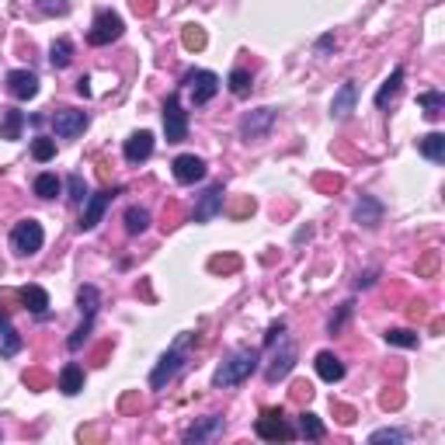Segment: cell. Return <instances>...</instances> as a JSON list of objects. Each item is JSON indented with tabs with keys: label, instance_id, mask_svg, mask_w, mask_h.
Segmentation results:
<instances>
[{
	"label": "cell",
	"instance_id": "obj_26",
	"mask_svg": "<svg viewBox=\"0 0 445 445\" xmlns=\"http://www.w3.org/2000/svg\"><path fill=\"white\" fill-rule=\"evenodd\" d=\"M223 209H226V216H230V219H247V216H254L258 202H254L251 195H237V198L223 202Z\"/></svg>",
	"mask_w": 445,
	"mask_h": 445
},
{
	"label": "cell",
	"instance_id": "obj_9",
	"mask_svg": "<svg viewBox=\"0 0 445 445\" xmlns=\"http://www.w3.org/2000/svg\"><path fill=\"white\" fill-rule=\"evenodd\" d=\"M184 84L191 88V101H195V104H205V101H212V97H216V90H219V77H216L212 70H191V74L184 77Z\"/></svg>",
	"mask_w": 445,
	"mask_h": 445
},
{
	"label": "cell",
	"instance_id": "obj_49",
	"mask_svg": "<svg viewBox=\"0 0 445 445\" xmlns=\"http://www.w3.org/2000/svg\"><path fill=\"white\" fill-rule=\"evenodd\" d=\"M282 334H285V324H282V320H275V324L268 327V334H265V345H275V341H278Z\"/></svg>",
	"mask_w": 445,
	"mask_h": 445
},
{
	"label": "cell",
	"instance_id": "obj_36",
	"mask_svg": "<svg viewBox=\"0 0 445 445\" xmlns=\"http://www.w3.org/2000/svg\"><path fill=\"white\" fill-rule=\"evenodd\" d=\"M386 345H397V348H418V334H414V331H404V327H393V331H386Z\"/></svg>",
	"mask_w": 445,
	"mask_h": 445
},
{
	"label": "cell",
	"instance_id": "obj_25",
	"mask_svg": "<svg viewBox=\"0 0 445 445\" xmlns=\"http://www.w3.org/2000/svg\"><path fill=\"white\" fill-rule=\"evenodd\" d=\"M60 390H63L67 397H77V393L84 390V369H81V365H67V369L60 372Z\"/></svg>",
	"mask_w": 445,
	"mask_h": 445
},
{
	"label": "cell",
	"instance_id": "obj_24",
	"mask_svg": "<svg viewBox=\"0 0 445 445\" xmlns=\"http://www.w3.org/2000/svg\"><path fill=\"white\" fill-rule=\"evenodd\" d=\"M418 150H421L428 160L442 164L445 160V132H428L425 139H418Z\"/></svg>",
	"mask_w": 445,
	"mask_h": 445
},
{
	"label": "cell",
	"instance_id": "obj_47",
	"mask_svg": "<svg viewBox=\"0 0 445 445\" xmlns=\"http://www.w3.org/2000/svg\"><path fill=\"white\" fill-rule=\"evenodd\" d=\"M310 397H313V386H310V383H296V386H292V400H296V404H303V400H310Z\"/></svg>",
	"mask_w": 445,
	"mask_h": 445
},
{
	"label": "cell",
	"instance_id": "obj_38",
	"mask_svg": "<svg viewBox=\"0 0 445 445\" xmlns=\"http://www.w3.org/2000/svg\"><path fill=\"white\" fill-rule=\"evenodd\" d=\"M90 327H94V317H84V324H81V327L70 334V341H67L70 352H81V348H84V341L90 338Z\"/></svg>",
	"mask_w": 445,
	"mask_h": 445
},
{
	"label": "cell",
	"instance_id": "obj_52",
	"mask_svg": "<svg viewBox=\"0 0 445 445\" xmlns=\"http://www.w3.org/2000/svg\"><path fill=\"white\" fill-rule=\"evenodd\" d=\"M379 404H383L386 411H390V407H400V404H404V393H383V400H379Z\"/></svg>",
	"mask_w": 445,
	"mask_h": 445
},
{
	"label": "cell",
	"instance_id": "obj_42",
	"mask_svg": "<svg viewBox=\"0 0 445 445\" xmlns=\"http://www.w3.org/2000/svg\"><path fill=\"white\" fill-rule=\"evenodd\" d=\"M67 195H70V202H88V181L81 174H70L67 178Z\"/></svg>",
	"mask_w": 445,
	"mask_h": 445
},
{
	"label": "cell",
	"instance_id": "obj_45",
	"mask_svg": "<svg viewBox=\"0 0 445 445\" xmlns=\"http://www.w3.org/2000/svg\"><path fill=\"white\" fill-rule=\"evenodd\" d=\"M129 7L139 14V18H150L157 11V0H129Z\"/></svg>",
	"mask_w": 445,
	"mask_h": 445
},
{
	"label": "cell",
	"instance_id": "obj_40",
	"mask_svg": "<svg viewBox=\"0 0 445 445\" xmlns=\"http://www.w3.org/2000/svg\"><path fill=\"white\" fill-rule=\"evenodd\" d=\"M32 157H35V160H42V164H46V160H53V157H56V143H53V139H46V136H39V139L32 143Z\"/></svg>",
	"mask_w": 445,
	"mask_h": 445
},
{
	"label": "cell",
	"instance_id": "obj_50",
	"mask_svg": "<svg viewBox=\"0 0 445 445\" xmlns=\"http://www.w3.org/2000/svg\"><path fill=\"white\" fill-rule=\"evenodd\" d=\"M334 414H338V421H341V425H352V421H355V411H352V407H345V404H334Z\"/></svg>",
	"mask_w": 445,
	"mask_h": 445
},
{
	"label": "cell",
	"instance_id": "obj_51",
	"mask_svg": "<svg viewBox=\"0 0 445 445\" xmlns=\"http://www.w3.org/2000/svg\"><path fill=\"white\" fill-rule=\"evenodd\" d=\"M407 317H411V320H425V317H428L425 303H411V306H407Z\"/></svg>",
	"mask_w": 445,
	"mask_h": 445
},
{
	"label": "cell",
	"instance_id": "obj_43",
	"mask_svg": "<svg viewBox=\"0 0 445 445\" xmlns=\"http://www.w3.org/2000/svg\"><path fill=\"white\" fill-rule=\"evenodd\" d=\"M230 90H233L237 97H244V94L251 90V74H247L244 67H237V70L230 74Z\"/></svg>",
	"mask_w": 445,
	"mask_h": 445
},
{
	"label": "cell",
	"instance_id": "obj_21",
	"mask_svg": "<svg viewBox=\"0 0 445 445\" xmlns=\"http://www.w3.org/2000/svg\"><path fill=\"white\" fill-rule=\"evenodd\" d=\"M21 129H25V111L4 108V115H0V139H21Z\"/></svg>",
	"mask_w": 445,
	"mask_h": 445
},
{
	"label": "cell",
	"instance_id": "obj_1",
	"mask_svg": "<svg viewBox=\"0 0 445 445\" xmlns=\"http://www.w3.org/2000/svg\"><path fill=\"white\" fill-rule=\"evenodd\" d=\"M258 352L254 348H240V352H233V355L226 358L219 369H216V376H212V386L216 390H230V386H240L254 369H258Z\"/></svg>",
	"mask_w": 445,
	"mask_h": 445
},
{
	"label": "cell",
	"instance_id": "obj_10",
	"mask_svg": "<svg viewBox=\"0 0 445 445\" xmlns=\"http://www.w3.org/2000/svg\"><path fill=\"white\" fill-rule=\"evenodd\" d=\"M223 428H226V421H223L219 414H209V418L195 421V425H191V428L184 432V445L212 442V439H219V435H223Z\"/></svg>",
	"mask_w": 445,
	"mask_h": 445
},
{
	"label": "cell",
	"instance_id": "obj_7",
	"mask_svg": "<svg viewBox=\"0 0 445 445\" xmlns=\"http://www.w3.org/2000/svg\"><path fill=\"white\" fill-rule=\"evenodd\" d=\"M164 132H167V143H181L188 136V111L181 108L178 94L164 101Z\"/></svg>",
	"mask_w": 445,
	"mask_h": 445
},
{
	"label": "cell",
	"instance_id": "obj_18",
	"mask_svg": "<svg viewBox=\"0 0 445 445\" xmlns=\"http://www.w3.org/2000/svg\"><path fill=\"white\" fill-rule=\"evenodd\" d=\"M355 223L358 226H379L383 223V202L372 195H362L355 202Z\"/></svg>",
	"mask_w": 445,
	"mask_h": 445
},
{
	"label": "cell",
	"instance_id": "obj_54",
	"mask_svg": "<svg viewBox=\"0 0 445 445\" xmlns=\"http://www.w3.org/2000/svg\"><path fill=\"white\" fill-rule=\"evenodd\" d=\"M317 49H320V53H331V49H334V35H324V39L317 42Z\"/></svg>",
	"mask_w": 445,
	"mask_h": 445
},
{
	"label": "cell",
	"instance_id": "obj_32",
	"mask_svg": "<svg viewBox=\"0 0 445 445\" xmlns=\"http://www.w3.org/2000/svg\"><path fill=\"white\" fill-rule=\"evenodd\" d=\"M439 265H442V251L428 247V251L418 258V275H421V278H432V275L439 271Z\"/></svg>",
	"mask_w": 445,
	"mask_h": 445
},
{
	"label": "cell",
	"instance_id": "obj_6",
	"mask_svg": "<svg viewBox=\"0 0 445 445\" xmlns=\"http://www.w3.org/2000/svg\"><path fill=\"white\" fill-rule=\"evenodd\" d=\"M275 118H278L275 108H254V111H247V115L240 118V136H244L247 143L265 139L268 132H271V125H275Z\"/></svg>",
	"mask_w": 445,
	"mask_h": 445
},
{
	"label": "cell",
	"instance_id": "obj_41",
	"mask_svg": "<svg viewBox=\"0 0 445 445\" xmlns=\"http://www.w3.org/2000/svg\"><path fill=\"white\" fill-rule=\"evenodd\" d=\"M352 313H355V303H341V310H338V313L331 317V324H327V331H331V334H341Z\"/></svg>",
	"mask_w": 445,
	"mask_h": 445
},
{
	"label": "cell",
	"instance_id": "obj_34",
	"mask_svg": "<svg viewBox=\"0 0 445 445\" xmlns=\"http://www.w3.org/2000/svg\"><path fill=\"white\" fill-rule=\"evenodd\" d=\"M60 188H63V184H60L56 174H39V178H35V195H39V198H56Z\"/></svg>",
	"mask_w": 445,
	"mask_h": 445
},
{
	"label": "cell",
	"instance_id": "obj_33",
	"mask_svg": "<svg viewBox=\"0 0 445 445\" xmlns=\"http://www.w3.org/2000/svg\"><path fill=\"white\" fill-rule=\"evenodd\" d=\"M237 268H240L237 254H216V258H209V271L212 275H233Z\"/></svg>",
	"mask_w": 445,
	"mask_h": 445
},
{
	"label": "cell",
	"instance_id": "obj_29",
	"mask_svg": "<svg viewBox=\"0 0 445 445\" xmlns=\"http://www.w3.org/2000/svg\"><path fill=\"white\" fill-rule=\"evenodd\" d=\"M70 60H74V42L70 39H56L53 49H49V63L56 70H63V67H70Z\"/></svg>",
	"mask_w": 445,
	"mask_h": 445
},
{
	"label": "cell",
	"instance_id": "obj_11",
	"mask_svg": "<svg viewBox=\"0 0 445 445\" xmlns=\"http://www.w3.org/2000/svg\"><path fill=\"white\" fill-rule=\"evenodd\" d=\"M118 195V188H104V191H97V195H88V202H84V216H81V230H94L97 223H101V216H104V209H108V202Z\"/></svg>",
	"mask_w": 445,
	"mask_h": 445
},
{
	"label": "cell",
	"instance_id": "obj_14",
	"mask_svg": "<svg viewBox=\"0 0 445 445\" xmlns=\"http://www.w3.org/2000/svg\"><path fill=\"white\" fill-rule=\"evenodd\" d=\"M7 90L18 97V101H28L39 94V77L32 70H11L7 74Z\"/></svg>",
	"mask_w": 445,
	"mask_h": 445
},
{
	"label": "cell",
	"instance_id": "obj_27",
	"mask_svg": "<svg viewBox=\"0 0 445 445\" xmlns=\"http://www.w3.org/2000/svg\"><path fill=\"white\" fill-rule=\"evenodd\" d=\"M299 435H303V439H310V442H320V439L327 435V428H324V421H320L317 414L303 411V414H299Z\"/></svg>",
	"mask_w": 445,
	"mask_h": 445
},
{
	"label": "cell",
	"instance_id": "obj_35",
	"mask_svg": "<svg viewBox=\"0 0 445 445\" xmlns=\"http://www.w3.org/2000/svg\"><path fill=\"white\" fill-rule=\"evenodd\" d=\"M77 303H81V313H84V317H94V313H97V303H101V292H97L94 285H84L81 296H77Z\"/></svg>",
	"mask_w": 445,
	"mask_h": 445
},
{
	"label": "cell",
	"instance_id": "obj_12",
	"mask_svg": "<svg viewBox=\"0 0 445 445\" xmlns=\"http://www.w3.org/2000/svg\"><path fill=\"white\" fill-rule=\"evenodd\" d=\"M292 365H296V345H289V341H282V348L271 355L265 369V379L268 383H278V379H285L289 372H292Z\"/></svg>",
	"mask_w": 445,
	"mask_h": 445
},
{
	"label": "cell",
	"instance_id": "obj_48",
	"mask_svg": "<svg viewBox=\"0 0 445 445\" xmlns=\"http://www.w3.org/2000/svg\"><path fill=\"white\" fill-rule=\"evenodd\" d=\"M178 216H181V209L171 202V209H164V230H174L178 226Z\"/></svg>",
	"mask_w": 445,
	"mask_h": 445
},
{
	"label": "cell",
	"instance_id": "obj_53",
	"mask_svg": "<svg viewBox=\"0 0 445 445\" xmlns=\"http://www.w3.org/2000/svg\"><path fill=\"white\" fill-rule=\"evenodd\" d=\"M376 275H379V271H365V275H358V278H355V289H369V285L376 282Z\"/></svg>",
	"mask_w": 445,
	"mask_h": 445
},
{
	"label": "cell",
	"instance_id": "obj_37",
	"mask_svg": "<svg viewBox=\"0 0 445 445\" xmlns=\"http://www.w3.org/2000/svg\"><path fill=\"white\" fill-rule=\"evenodd\" d=\"M25 386H28V390H35V393H42V390H49V386H53V376H49V372H42V369H28V372H25Z\"/></svg>",
	"mask_w": 445,
	"mask_h": 445
},
{
	"label": "cell",
	"instance_id": "obj_39",
	"mask_svg": "<svg viewBox=\"0 0 445 445\" xmlns=\"http://www.w3.org/2000/svg\"><path fill=\"white\" fill-rule=\"evenodd\" d=\"M369 442H372V445H379V442L404 445V442H407V432H397V428H379V432H372V435H369Z\"/></svg>",
	"mask_w": 445,
	"mask_h": 445
},
{
	"label": "cell",
	"instance_id": "obj_4",
	"mask_svg": "<svg viewBox=\"0 0 445 445\" xmlns=\"http://www.w3.org/2000/svg\"><path fill=\"white\" fill-rule=\"evenodd\" d=\"M254 432H258V439H265V442H289V439H296V428L282 418V407H268V411H261Z\"/></svg>",
	"mask_w": 445,
	"mask_h": 445
},
{
	"label": "cell",
	"instance_id": "obj_31",
	"mask_svg": "<svg viewBox=\"0 0 445 445\" xmlns=\"http://www.w3.org/2000/svg\"><path fill=\"white\" fill-rule=\"evenodd\" d=\"M418 104L425 108V115L428 118H439L445 108V94L442 90H425V94H418Z\"/></svg>",
	"mask_w": 445,
	"mask_h": 445
},
{
	"label": "cell",
	"instance_id": "obj_5",
	"mask_svg": "<svg viewBox=\"0 0 445 445\" xmlns=\"http://www.w3.org/2000/svg\"><path fill=\"white\" fill-rule=\"evenodd\" d=\"M122 18L115 14V11H97V18H94V25H90L88 32V42L90 46H111L118 35H122Z\"/></svg>",
	"mask_w": 445,
	"mask_h": 445
},
{
	"label": "cell",
	"instance_id": "obj_13",
	"mask_svg": "<svg viewBox=\"0 0 445 445\" xmlns=\"http://www.w3.org/2000/svg\"><path fill=\"white\" fill-rule=\"evenodd\" d=\"M223 212V184H212L202 198H198V205H195V212H191V219L195 223H209L212 216H219Z\"/></svg>",
	"mask_w": 445,
	"mask_h": 445
},
{
	"label": "cell",
	"instance_id": "obj_2",
	"mask_svg": "<svg viewBox=\"0 0 445 445\" xmlns=\"http://www.w3.org/2000/svg\"><path fill=\"white\" fill-rule=\"evenodd\" d=\"M42 244H46V230H42L39 219H21V223L11 230V247H14V254H21V258L39 254Z\"/></svg>",
	"mask_w": 445,
	"mask_h": 445
},
{
	"label": "cell",
	"instance_id": "obj_8",
	"mask_svg": "<svg viewBox=\"0 0 445 445\" xmlns=\"http://www.w3.org/2000/svg\"><path fill=\"white\" fill-rule=\"evenodd\" d=\"M53 129H56L60 139H74V136H81L88 129V111H81V108H60L53 115Z\"/></svg>",
	"mask_w": 445,
	"mask_h": 445
},
{
	"label": "cell",
	"instance_id": "obj_46",
	"mask_svg": "<svg viewBox=\"0 0 445 445\" xmlns=\"http://www.w3.org/2000/svg\"><path fill=\"white\" fill-rule=\"evenodd\" d=\"M39 7H42L46 14H67V11H70L67 0H39Z\"/></svg>",
	"mask_w": 445,
	"mask_h": 445
},
{
	"label": "cell",
	"instance_id": "obj_15",
	"mask_svg": "<svg viewBox=\"0 0 445 445\" xmlns=\"http://www.w3.org/2000/svg\"><path fill=\"white\" fill-rule=\"evenodd\" d=\"M125 160L129 164H143V160H150V153H153V132H132L129 139H125Z\"/></svg>",
	"mask_w": 445,
	"mask_h": 445
},
{
	"label": "cell",
	"instance_id": "obj_30",
	"mask_svg": "<svg viewBox=\"0 0 445 445\" xmlns=\"http://www.w3.org/2000/svg\"><path fill=\"white\" fill-rule=\"evenodd\" d=\"M146 226H150V212H146L143 205H129V209H125V230L136 237V233H143Z\"/></svg>",
	"mask_w": 445,
	"mask_h": 445
},
{
	"label": "cell",
	"instance_id": "obj_23",
	"mask_svg": "<svg viewBox=\"0 0 445 445\" xmlns=\"http://www.w3.org/2000/svg\"><path fill=\"white\" fill-rule=\"evenodd\" d=\"M400 84H404V70L397 67V70L383 81V88L376 90V108H390V104H393V97L400 94Z\"/></svg>",
	"mask_w": 445,
	"mask_h": 445
},
{
	"label": "cell",
	"instance_id": "obj_17",
	"mask_svg": "<svg viewBox=\"0 0 445 445\" xmlns=\"http://www.w3.org/2000/svg\"><path fill=\"white\" fill-rule=\"evenodd\" d=\"M355 101H358V84L355 81H345L341 90L334 94V101H331V115L334 118H348L355 111Z\"/></svg>",
	"mask_w": 445,
	"mask_h": 445
},
{
	"label": "cell",
	"instance_id": "obj_44",
	"mask_svg": "<svg viewBox=\"0 0 445 445\" xmlns=\"http://www.w3.org/2000/svg\"><path fill=\"white\" fill-rule=\"evenodd\" d=\"M313 184H317L320 191H331V195L345 188V181L338 178V174H317V178H313Z\"/></svg>",
	"mask_w": 445,
	"mask_h": 445
},
{
	"label": "cell",
	"instance_id": "obj_55",
	"mask_svg": "<svg viewBox=\"0 0 445 445\" xmlns=\"http://www.w3.org/2000/svg\"><path fill=\"white\" fill-rule=\"evenodd\" d=\"M77 94L90 97V77H81V81H77Z\"/></svg>",
	"mask_w": 445,
	"mask_h": 445
},
{
	"label": "cell",
	"instance_id": "obj_22",
	"mask_svg": "<svg viewBox=\"0 0 445 445\" xmlns=\"http://www.w3.org/2000/svg\"><path fill=\"white\" fill-rule=\"evenodd\" d=\"M18 299H21V303H25L32 313H39V317L49 310V292H46L42 285H25V289L18 292Z\"/></svg>",
	"mask_w": 445,
	"mask_h": 445
},
{
	"label": "cell",
	"instance_id": "obj_3",
	"mask_svg": "<svg viewBox=\"0 0 445 445\" xmlns=\"http://www.w3.org/2000/svg\"><path fill=\"white\" fill-rule=\"evenodd\" d=\"M191 338H195V334H181L178 345H174L167 355L160 358V362H157V369L150 372V386H153V390H164V386H167V383L178 376L181 369H184V358H188V355H184V345H188Z\"/></svg>",
	"mask_w": 445,
	"mask_h": 445
},
{
	"label": "cell",
	"instance_id": "obj_20",
	"mask_svg": "<svg viewBox=\"0 0 445 445\" xmlns=\"http://www.w3.org/2000/svg\"><path fill=\"white\" fill-rule=\"evenodd\" d=\"M21 352V334L11 327V320H7V313L0 310V355L11 358Z\"/></svg>",
	"mask_w": 445,
	"mask_h": 445
},
{
	"label": "cell",
	"instance_id": "obj_16",
	"mask_svg": "<svg viewBox=\"0 0 445 445\" xmlns=\"http://www.w3.org/2000/svg\"><path fill=\"white\" fill-rule=\"evenodd\" d=\"M174 178L181 184H195V181L205 178V164H202V157H195V153H181L178 160H174Z\"/></svg>",
	"mask_w": 445,
	"mask_h": 445
},
{
	"label": "cell",
	"instance_id": "obj_28",
	"mask_svg": "<svg viewBox=\"0 0 445 445\" xmlns=\"http://www.w3.org/2000/svg\"><path fill=\"white\" fill-rule=\"evenodd\" d=\"M205 28H198V25H184L181 28V46L188 49V53H202L205 49Z\"/></svg>",
	"mask_w": 445,
	"mask_h": 445
},
{
	"label": "cell",
	"instance_id": "obj_19",
	"mask_svg": "<svg viewBox=\"0 0 445 445\" xmlns=\"http://www.w3.org/2000/svg\"><path fill=\"white\" fill-rule=\"evenodd\" d=\"M313 365H317V376H320L324 383H338V379H345V365H341V358L334 355V352H320Z\"/></svg>",
	"mask_w": 445,
	"mask_h": 445
}]
</instances>
